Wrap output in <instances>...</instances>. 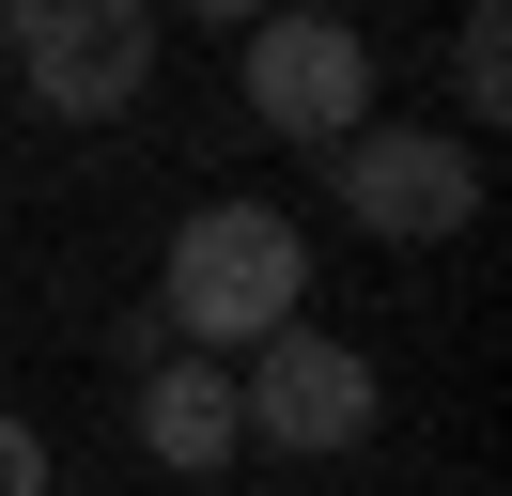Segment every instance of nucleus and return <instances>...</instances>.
I'll use <instances>...</instances> for the list:
<instances>
[{
    "instance_id": "obj_7",
    "label": "nucleus",
    "mask_w": 512,
    "mask_h": 496,
    "mask_svg": "<svg viewBox=\"0 0 512 496\" xmlns=\"http://www.w3.org/2000/svg\"><path fill=\"white\" fill-rule=\"evenodd\" d=\"M450 93H466V124H512V16L450 31ZM466 124H450V140H466Z\"/></svg>"
},
{
    "instance_id": "obj_6",
    "label": "nucleus",
    "mask_w": 512,
    "mask_h": 496,
    "mask_svg": "<svg viewBox=\"0 0 512 496\" xmlns=\"http://www.w3.org/2000/svg\"><path fill=\"white\" fill-rule=\"evenodd\" d=\"M125 434H140V465H171V481H218V465L249 450V434H233V372H218V357H140Z\"/></svg>"
},
{
    "instance_id": "obj_9",
    "label": "nucleus",
    "mask_w": 512,
    "mask_h": 496,
    "mask_svg": "<svg viewBox=\"0 0 512 496\" xmlns=\"http://www.w3.org/2000/svg\"><path fill=\"white\" fill-rule=\"evenodd\" d=\"M0 62H16V0H0Z\"/></svg>"
},
{
    "instance_id": "obj_5",
    "label": "nucleus",
    "mask_w": 512,
    "mask_h": 496,
    "mask_svg": "<svg viewBox=\"0 0 512 496\" xmlns=\"http://www.w3.org/2000/svg\"><path fill=\"white\" fill-rule=\"evenodd\" d=\"M16 78L47 124H125L156 78V16L140 0H16Z\"/></svg>"
},
{
    "instance_id": "obj_2",
    "label": "nucleus",
    "mask_w": 512,
    "mask_h": 496,
    "mask_svg": "<svg viewBox=\"0 0 512 496\" xmlns=\"http://www.w3.org/2000/svg\"><path fill=\"white\" fill-rule=\"evenodd\" d=\"M373 419H388V372L357 357L342 326H280L264 357H233V434H249V450H280V465L373 450Z\"/></svg>"
},
{
    "instance_id": "obj_1",
    "label": "nucleus",
    "mask_w": 512,
    "mask_h": 496,
    "mask_svg": "<svg viewBox=\"0 0 512 496\" xmlns=\"http://www.w3.org/2000/svg\"><path fill=\"white\" fill-rule=\"evenodd\" d=\"M280 326H311V248H295V217L280 202H202L187 233H171V264H156V341L171 357H264Z\"/></svg>"
},
{
    "instance_id": "obj_3",
    "label": "nucleus",
    "mask_w": 512,
    "mask_h": 496,
    "mask_svg": "<svg viewBox=\"0 0 512 496\" xmlns=\"http://www.w3.org/2000/svg\"><path fill=\"white\" fill-rule=\"evenodd\" d=\"M326 202L373 248H450L481 217V140H450V124H357V140L326 155Z\"/></svg>"
},
{
    "instance_id": "obj_4",
    "label": "nucleus",
    "mask_w": 512,
    "mask_h": 496,
    "mask_svg": "<svg viewBox=\"0 0 512 496\" xmlns=\"http://www.w3.org/2000/svg\"><path fill=\"white\" fill-rule=\"evenodd\" d=\"M233 78H249V124H264V140L342 155L357 124H373V47H357L342 16H249V31H233Z\"/></svg>"
},
{
    "instance_id": "obj_8",
    "label": "nucleus",
    "mask_w": 512,
    "mask_h": 496,
    "mask_svg": "<svg viewBox=\"0 0 512 496\" xmlns=\"http://www.w3.org/2000/svg\"><path fill=\"white\" fill-rule=\"evenodd\" d=\"M0 496H47V434L16 419V403H0Z\"/></svg>"
}]
</instances>
